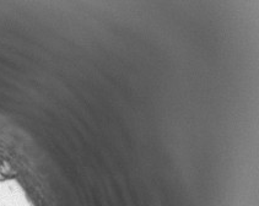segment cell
<instances>
[{
  "mask_svg": "<svg viewBox=\"0 0 259 206\" xmlns=\"http://www.w3.org/2000/svg\"><path fill=\"white\" fill-rule=\"evenodd\" d=\"M1 179H3V178H1V177H0V180H1Z\"/></svg>",
  "mask_w": 259,
  "mask_h": 206,
  "instance_id": "obj_1",
  "label": "cell"
}]
</instances>
